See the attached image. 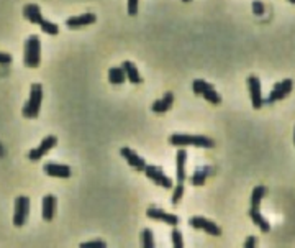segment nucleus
I'll return each instance as SVG.
<instances>
[{
	"label": "nucleus",
	"mask_w": 295,
	"mask_h": 248,
	"mask_svg": "<svg viewBox=\"0 0 295 248\" xmlns=\"http://www.w3.org/2000/svg\"><path fill=\"white\" fill-rule=\"evenodd\" d=\"M169 143L174 146H199V148H213L215 141L204 135H185V133H174L169 138Z\"/></svg>",
	"instance_id": "obj_1"
},
{
	"label": "nucleus",
	"mask_w": 295,
	"mask_h": 248,
	"mask_svg": "<svg viewBox=\"0 0 295 248\" xmlns=\"http://www.w3.org/2000/svg\"><path fill=\"white\" fill-rule=\"evenodd\" d=\"M23 63L26 68H38L41 63V41L38 35L28 37L23 51Z\"/></svg>",
	"instance_id": "obj_2"
},
{
	"label": "nucleus",
	"mask_w": 295,
	"mask_h": 248,
	"mask_svg": "<svg viewBox=\"0 0 295 248\" xmlns=\"http://www.w3.org/2000/svg\"><path fill=\"white\" fill-rule=\"evenodd\" d=\"M41 102H43V87L41 84H31L30 89V97H28V102L25 104L23 110V117L26 118H37L40 115L41 110Z\"/></svg>",
	"instance_id": "obj_3"
},
{
	"label": "nucleus",
	"mask_w": 295,
	"mask_h": 248,
	"mask_svg": "<svg viewBox=\"0 0 295 248\" xmlns=\"http://www.w3.org/2000/svg\"><path fill=\"white\" fill-rule=\"evenodd\" d=\"M192 90L193 94L197 96H202L205 101H208L210 104H221V96L218 94L217 90H215V87L212 86V84L205 82L204 79H195L192 82Z\"/></svg>",
	"instance_id": "obj_4"
},
{
	"label": "nucleus",
	"mask_w": 295,
	"mask_h": 248,
	"mask_svg": "<svg viewBox=\"0 0 295 248\" xmlns=\"http://www.w3.org/2000/svg\"><path fill=\"white\" fill-rule=\"evenodd\" d=\"M30 215V199L26 196H18L15 201V212H13V225L23 227Z\"/></svg>",
	"instance_id": "obj_5"
},
{
	"label": "nucleus",
	"mask_w": 295,
	"mask_h": 248,
	"mask_svg": "<svg viewBox=\"0 0 295 248\" xmlns=\"http://www.w3.org/2000/svg\"><path fill=\"white\" fill-rule=\"evenodd\" d=\"M189 225L193 227L195 230L207 232L208 235H213V237H220L221 235V229H220V227L215 224V222H212V221H207L205 217H200V215L190 217L189 219Z\"/></svg>",
	"instance_id": "obj_6"
},
{
	"label": "nucleus",
	"mask_w": 295,
	"mask_h": 248,
	"mask_svg": "<svg viewBox=\"0 0 295 248\" xmlns=\"http://www.w3.org/2000/svg\"><path fill=\"white\" fill-rule=\"evenodd\" d=\"M145 174H146V178L149 181H153L154 184H157V186H161L164 189H172V188H174V186H172L171 178H168V176L162 173V169L154 166V165H148L146 169H145Z\"/></svg>",
	"instance_id": "obj_7"
},
{
	"label": "nucleus",
	"mask_w": 295,
	"mask_h": 248,
	"mask_svg": "<svg viewBox=\"0 0 295 248\" xmlns=\"http://www.w3.org/2000/svg\"><path fill=\"white\" fill-rule=\"evenodd\" d=\"M248 89L251 94V102H253V109L259 110L263 107V92H261V81L256 76H249L248 77Z\"/></svg>",
	"instance_id": "obj_8"
},
{
	"label": "nucleus",
	"mask_w": 295,
	"mask_h": 248,
	"mask_svg": "<svg viewBox=\"0 0 295 248\" xmlns=\"http://www.w3.org/2000/svg\"><path fill=\"white\" fill-rule=\"evenodd\" d=\"M292 87H293L292 79H284V81L277 82L274 86V89L271 90V94L268 97V102L274 104V102L280 101V99H285V96H289L292 92Z\"/></svg>",
	"instance_id": "obj_9"
},
{
	"label": "nucleus",
	"mask_w": 295,
	"mask_h": 248,
	"mask_svg": "<svg viewBox=\"0 0 295 248\" xmlns=\"http://www.w3.org/2000/svg\"><path fill=\"white\" fill-rule=\"evenodd\" d=\"M56 143H57V138H56L54 135H49V137H46V138H43V141L40 143V146H38V148H35V150H31L30 154H28V158H30L31 161H38V160H41L49 150H53V148L56 146Z\"/></svg>",
	"instance_id": "obj_10"
},
{
	"label": "nucleus",
	"mask_w": 295,
	"mask_h": 248,
	"mask_svg": "<svg viewBox=\"0 0 295 248\" xmlns=\"http://www.w3.org/2000/svg\"><path fill=\"white\" fill-rule=\"evenodd\" d=\"M146 215L151 221H159V222H164L168 225H172V227H177L179 225V217L176 214H168V212H164L157 207H149L146 210Z\"/></svg>",
	"instance_id": "obj_11"
},
{
	"label": "nucleus",
	"mask_w": 295,
	"mask_h": 248,
	"mask_svg": "<svg viewBox=\"0 0 295 248\" xmlns=\"http://www.w3.org/2000/svg\"><path fill=\"white\" fill-rule=\"evenodd\" d=\"M120 153H121V157H123L128 161V165L132 166L133 169H136V171H145V169H146V166H148L146 161L143 160L136 151H133L132 148H128V146L121 148Z\"/></svg>",
	"instance_id": "obj_12"
},
{
	"label": "nucleus",
	"mask_w": 295,
	"mask_h": 248,
	"mask_svg": "<svg viewBox=\"0 0 295 248\" xmlns=\"http://www.w3.org/2000/svg\"><path fill=\"white\" fill-rule=\"evenodd\" d=\"M43 169H45V173L51 176V178H62V179L71 178V168L68 165H59V163H46Z\"/></svg>",
	"instance_id": "obj_13"
},
{
	"label": "nucleus",
	"mask_w": 295,
	"mask_h": 248,
	"mask_svg": "<svg viewBox=\"0 0 295 248\" xmlns=\"http://www.w3.org/2000/svg\"><path fill=\"white\" fill-rule=\"evenodd\" d=\"M97 22V17L93 13H82V15H77V17H71L66 20V26L71 28V30H76V28H81V26H87Z\"/></svg>",
	"instance_id": "obj_14"
},
{
	"label": "nucleus",
	"mask_w": 295,
	"mask_h": 248,
	"mask_svg": "<svg viewBox=\"0 0 295 248\" xmlns=\"http://www.w3.org/2000/svg\"><path fill=\"white\" fill-rule=\"evenodd\" d=\"M121 69H123V73H125V76H126V79L132 82V84H141L143 82V77H141V74H140V71H138V68L135 66V63H132V61H123L121 63V66H120Z\"/></svg>",
	"instance_id": "obj_15"
},
{
	"label": "nucleus",
	"mask_w": 295,
	"mask_h": 248,
	"mask_svg": "<svg viewBox=\"0 0 295 248\" xmlns=\"http://www.w3.org/2000/svg\"><path fill=\"white\" fill-rule=\"evenodd\" d=\"M56 197L53 194H46L43 197V219L46 222H51L53 217H54V212H56Z\"/></svg>",
	"instance_id": "obj_16"
},
{
	"label": "nucleus",
	"mask_w": 295,
	"mask_h": 248,
	"mask_svg": "<svg viewBox=\"0 0 295 248\" xmlns=\"http://www.w3.org/2000/svg\"><path fill=\"white\" fill-rule=\"evenodd\" d=\"M172 104H174V94H172V92H166V94L162 96V99H159V101H156L151 105V110L154 113H164L172 107Z\"/></svg>",
	"instance_id": "obj_17"
},
{
	"label": "nucleus",
	"mask_w": 295,
	"mask_h": 248,
	"mask_svg": "<svg viewBox=\"0 0 295 248\" xmlns=\"http://www.w3.org/2000/svg\"><path fill=\"white\" fill-rule=\"evenodd\" d=\"M23 15H25V18L28 20V22H31V23H35V25H41L43 22H45V18H43V15H41L40 7H38V5H35V4H28V5H25Z\"/></svg>",
	"instance_id": "obj_18"
},
{
	"label": "nucleus",
	"mask_w": 295,
	"mask_h": 248,
	"mask_svg": "<svg viewBox=\"0 0 295 248\" xmlns=\"http://www.w3.org/2000/svg\"><path fill=\"white\" fill-rule=\"evenodd\" d=\"M185 160H187V151L185 150H179L177 157H176V176H177V182L184 184L187 174H185Z\"/></svg>",
	"instance_id": "obj_19"
},
{
	"label": "nucleus",
	"mask_w": 295,
	"mask_h": 248,
	"mask_svg": "<svg viewBox=\"0 0 295 248\" xmlns=\"http://www.w3.org/2000/svg\"><path fill=\"white\" fill-rule=\"evenodd\" d=\"M249 217H251V221L254 222V225L259 227V230H261L263 233H268L271 230V224L263 217L259 209H249Z\"/></svg>",
	"instance_id": "obj_20"
},
{
	"label": "nucleus",
	"mask_w": 295,
	"mask_h": 248,
	"mask_svg": "<svg viewBox=\"0 0 295 248\" xmlns=\"http://www.w3.org/2000/svg\"><path fill=\"white\" fill-rule=\"evenodd\" d=\"M109 81H110V84H113V86H121V84L126 81V76L123 73V69L121 68H110Z\"/></svg>",
	"instance_id": "obj_21"
},
{
	"label": "nucleus",
	"mask_w": 295,
	"mask_h": 248,
	"mask_svg": "<svg viewBox=\"0 0 295 248\" xmlns=\"http://www.w3.org/2000/svg\"><path fill=\"white\" fill-rule=\"evenodd\" d=\"M268 193V189L264 186H256L253 189V194H251V209H259V205H261V201L263 197Z\"/></svg>",
	"instance_id": "obj_22"
},
{
	"label": "nucleus",
	"mask_w": 295,
	"mask_h": 248,
	"mask_svg": "<svg viewBox=\"0 0 295 248\" xmlns=\"http://www.w3.org/2000/svg\"><path fill=\"white\" fill-rule=\"evenodd\" d=\"M212 169L210 168H200V169H197L195 173L192 174V178H190V182H192V186H202V184L205 182V179H207V176H208V173H210Z\"/></svg>",
	"instance_id": "obj_23"
},
{
	"label": "nucleus",
	"mask_w": 295,
	"mask_h": 248,
	"mask_svg": "<svg viewBox=\"0 0 295 248\" xmlns=\"http://www.w3.org/2000/svg\"><path fill=\"white\" fill-rule=\"evenodd\" d=\"M141 248H156L154 235L149 229H145L141 232Z\"/></svg>",
	"instance_id": "obj_24"
},
{
	"label": "nucleus",
	"mask_w": 295,
	"mask_h": 248,
	"mask_svg": "<svg viewBox=\"0 0 295 248\" xmlns=\"http://www.w3.org/2000/svg\"><path fill=\"white\" fill-rule=\"evenodd\" d=\"M40 28L43 30V33L51 35V37H56V35L59 33V26H57L56 23H53V22H49V20H45V22L40 25Z\"/></svg>",
	"instance_id": "obj_25"
},
{
	"label": "nucleus",
	"mask_w": 295,
	"mask_h": 248,
	"mask_svg": "<svg viewBox=\"0 0 295 248\" xmlns=\"http://www.w3.org/2000/svg\"><path fill=\"white\" fill-rule=\"evenodd\" d=\"M171 237H172V245H174V248H184V238H182L181 230L174 227V230H172Z\"/></svg>",
	"instance_id": "obj_26"
},
{
	"label": "nucleus",
	"mask_w": 295,
	"mask_h": 248,
	"mask_svg": "<svg viewBox=\"0 0 295 248\" xmlns=\"http://www.w3.org/2000/svg\"><path fill=\"white\" fill-rule=\"evenodd\" d=\"M184 196V184H179L174 188V194H172V205H179V202H181Z\"/></svg>",
	"instance_id": "obj_27"
},
{
	"label": "nucleus",
	"mask_w": 295,
	"mask_h": 248,
	"mask_svg": "<svg viewBox=\"0 0 295 248\" xmlns=\"http://www.w3.org/2000/svg\"><path fill=\"white\" fill-rule=\"evenodd\" d=\"M79 248H107V243L104 242V240H93V242L81 243Z\"/></svg>",
	"instance_id": "obj_28"
},
{
	"label": "nucleus",
	"mask_w": 295,
	"mask_h": 248,
	"mask_svg": "<svg viewBox=\"0 0 295 248\" xmlns=\"http://www.w3.org/2000/svg\"><path fill=\"white\" fill-rule=\"evenodd\" d=\"M138 2H140V0H128L126 10H128V15L129 17H135L136 13H138Z\"/></svg>",
	"instance_id": "obj_29"
},
{
	"label": "nucleus",
	"mask_w": 295,
	"mask_h": 248,
	"mask_svg": "<svg viewBox=\"0 0 295 248\" xmlns=\"http://www.w3.org/2000/svg\"><path fill=\"white\" fill-rule=\"evenodd\" d=\"M12 61H13L12 54L0 51V65H12Z\"/></svg>",
	"instance_id": "obj_30"
},
{
	"label": "nucleus",
	"mask_w": 295,
	"mask_h": 248,
	"mask_svg": "<svg viewBox=\"0 0 295 248\" xmlns=\"http://www.w3.org/2000/svg\"><path fill=\"white\" fill-rule=\"evenodd\" d=\"M253 12L256 13V15H263L264 13V5L259 2V0H254L253 2Z\"/></svg>",
	"instance_id": "obj_31"
},
{
	"label": "nucleus",
	"mask_w": 295,
	"mask_h": 248,
	"mask_svg": "<svg viewBox=\"0 0 295 248\" xmlns=\"http://www.w3.org/2000/svg\"><path fill=\"white\" fill-rule=\"evenodd\" d=\"M256 237H253V235H249L248 238H246V242H244V246L243 248H256Z\"/></svg>",
	"instance_id": "obj_32"
},
{
	"label": "nucleus",
	"mask_w": 295,
	"mask_h": 248,
	"mask_svg": "<svg viewBox=\"0 0 295 248\" xmlns=\"http://www.w3.org/2000/svg\"><path fill=\"white\" fill-rule=\"evenodd\" d=\"M182 2H185V4H189V2H190V0H182Z\"/></svg>",
	"instance_id": "obj_33"
},
{
	"label": "nucleus",
	"mask_w": 295,
	"mask_h": 248,
	"mask_svg": "<svg viewBox=\"0 0 295 248\" xmlns=\"http://www.w3.org/2000/svg\"><path fill=\"white\" fill-rule=\"evenodd\" d=\"M293 143H295V130H293Z\"/></svg>",
	"instance_id": "obj_34"
},
{
	"label": "nucleus",
	"mask_w": 295,
	"mask_h": 248,
	"mask_svg": "<svg viewBox=\"0 0 295 248\" xmlns=\"http://www.w3.org/2000/svg\"><path fill=\"white\" fill-rule=\"evenodd\" d=\"M289 2H290V4H295V0H289Z\"/></svg>",
	"instance_id": "obj_35"
}]
</instances>
